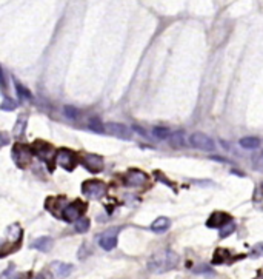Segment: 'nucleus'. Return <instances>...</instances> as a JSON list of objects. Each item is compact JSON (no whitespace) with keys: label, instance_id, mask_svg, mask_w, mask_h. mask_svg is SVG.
Masks as SVG:
<instances>
[{"label":"nucleus","instance_id":"1","mask_svg":"<svg viewBox=\"0 0 263 279\" xmlns=\"http://www.w3.org/2000/svg\"><path fill=\"white\" fill-rule=\"evenodd\" d=\"M180 258L175 251L173 250H160L157 253H154L149 261H148V270L151 273H166L174 270L177 265H179Z\"/></svg>","mask_w":263,"mask_h":279},{"label":"nucleus","instance_id":"2","mask_svg":"<svg viewBox=\"0 0 263 279\" xmlns=\"http://www.w3.org/2000/svg\"><path fill=\"white\" fill-rule=\"evenodd\" d=\"M82 191L85 196L91 199H100L106 194V185L102 181H85L82 185Z\"/></svg>","mask_w":263,"mask_h":279},{"label":"nucleus","instance_id":"3","mask_svg":"<svg viewBox=\"0 0 263 279\" xmlns=\"http://www.w3.org/2000/svg\"><path fill=\"white\" fill-rule=\"evenodd\" d=\"M56 162L58 167H62L65 171H73L75 165H77V156H75L71 150L62 148L56 153Z\"/></svg>","mask_w":263,"mask_h":279},{"label":"nucleus","instance_id":"4","mask_svg":"<svg viewBox=\"0 0 263 279\" xmlns=\"http://www.w3.org/2000/svg\"><path fill=\"white\" fill-rule=\"evenodd\" d=\"M190 143L194 148L202 150V151H214L216 150V142L203 133H192L190 136Z\"/></svg>","mask_w":263,"mask_h":279},{"label":"nucleus","instance_id":"5","mask_svg":"<svg viewBox=\"0 0 263 279\" xmlns=\"http://www.w3.org/2000/svg\"><path fill=\"white\" fill-rule=\"evenodd\" d=\"M105 133H109L111 136H116L118 139L130 140L132 138V133L126 125L118 124V122H109L105 125Z\"/></svg>","mask_w":263,"mask_h":279},{"label":"nucleus","instance_id":"6","mask_svg":"<svg viewBox=\"0 0 263 279\" xmlns=\"http://www.w3.org/2000/svg\"><path fill=\"white\" fill-rule=\"evenodd\" d=\"M123 182L128 187H143L148 184V174L140 170H130L123 176Z\"/></svg>","mask_w":263,"mask_h":279},{"label":"nucleus","instance_id":"7","mask_svg":"<svg viewBox=\"0 0 263 279\" xmlns=\"http://www.w3.org/2000/svg\"><path fill=\"white\" fill-rule=\"evenodd\" d=\"M118 230H120V228H111V230H106L105 233H102L100 238H99L100 247L103 250H106V251L116 248L117 238H118Z\"/></svg>","mask_w":263,"mask_h":279},{"label":"nucleus","instance_id":"8","mask_svg":"<svg viewBox=\"0 0 263 279\" xmlns=\"http://www.w3.org/2000/svg\"><path fill=\"white\" fill-rule=\"evenodd\" d=\"M49 270L57 279H65L74 272V265L68 264V262H62V261H54V262H51Z\"/></svg>","mask_w":263,"mask_h":279},{"label":"nucleus","instance_id":"9","mask_svg":"<svg viewBox=\"0 0 263 279\" xmlns=\"http://www.w3.org/2000/svg\"><path fill=\"white\" fill-rule=\"evenodd\" d=\"M82 211H83V204L80 202H74V204H68L62 210V217L66 222H75L77 219L82 217Z\"/></svg>","mask_w":263,"mask_h":279},{"label":"nucleus","instance_id":"10","mask_svg":"<svg viewBox=\"0 0 263 279\" xmlns=\"http://www.w3.org/2000/svg\"><path fill=\"white\" fill-rule=\"evenodd\" d=\"M13 159L19 167H25L31 159L29 148H27V145H20V143H17V145H14V148H13Z\"/></svg>","mask_w":263,"mask_h":279},{"label":"nucleus","instance_id":"11","mask_svg":"<svg viewBox=\"0 0 263 279\" xmlns=\"http://www.w3.org/2000/svg\"><path fill=\"white\" fill-rule=\"evenodd\" d=\"M82 162L89 173H100L103 170V159L97 155H85Z\"/></svg>","mask_w":263,"mask_h":279},{"label":"nucleus","instance_id":"12","mask_svg":"<svg viewBox=\"0 0 263 279\" xmlns=\"http://www.w3.org/2000/svg\"><path fill=\"white\" fill-rule=\"evenodd\" d=\"M230 222H233L230 215L222 213V211H217V213H214L208 219L206 225L211 227V228H222V227H225L226 224H230Z\"/></svg>","mask_w":263,"mask_h":279},{"label":"nucleus","instance_id":"13","mask_svg":"<svg viewBox=\"0 0 263 279\" xmlns=\"http://www.w3.org/2000/svg\"><path fill=\"white\" fill-rule=\"evenodd\" d=\"M53 244H54L53 238H49V236H40V238L34 239L31 242V247L39 250V251L46 253V251H49L51 248H53Z\"/></svg>","mask_w":263,"mask_h":279},{"label":"nucleus","instance_id":"14","mask_svg":"<svg viewBox=\"0 0 263 279\" xmlns=\"http://www.w3.org/2000/svg\"><path fill=\"white\" fill-rule=\"evenodd\" d=\"M169 227H171V221H169V219L165 217V216H160L151 224V230L156 232V233H163V232L168 230Z\"/></svg>","mask_w":263,"mask_h":279},{"label":"nucleus","instance_id":"15","mask_svg":"<svg viewBox=\"0 0 263 279\" xmlns=\"http://www.w3.org/2000/svg\"><path fill=\"white\" fill-rule=\"evenodd\" d=\"M240 147L245 150H257L260 147V139L257 138H243L240 139Z\"/></svg>","mask_w":263,"mask_h":279},{"label":"nucleus","instance_id":"16","mask_svg":"<svg viewBox=\"0 0 263 279\" xmlns=\"http://www.w3.org/2000/svg\"><path fill=\"white\" fill-rule=\"evenodd\" d=\"M8 236H10V239H11V244L14 245V244H17L20 239H22V228L17 225V224H14V225H11L10 228H8Z\"/></svg>","mask_w":263,"mask_h":279},{"label":"nucleus","instance_id":"17","mask_svg":"<svg viewBox=\"0 0 263 279\" xmlns=\"http://www.w3.org/2000/svg\"><path fill=\"white\" fill-rule=\"evenodd\" d=\"M89 225H91V222L88 217H80L74 222V228L77 233H87L89 230Z\"/></svg>","mask_w":263,"mask_h":279},{"label":"nucleus","instance_id":"18","mask_svg":"<svg viewBox=\"0 0 263 279\" xmlns=\"http://www.w3.org/2000/svg\"><path fill=\"white\" fill-rule=\"evenodd\" d=\"M152 134H154L156 139H160V140H165L171 136V133H169L168 128H163V126H156L154 130H152Z\"/></svg>","mask_w":263,"mask_h":279},{"label":"nucleus","instance_id":"19","mask_svg":"<svg viewBox=\"0 0 263 279\" xmlns=\"http://www.w3.org/2000/svg\"><path fill=\"white\" fill-rule=\"evenodd\" d=\"M25 128H27V117H19L15 126H14V136H22L25 133Z\"/></svg>","mask_w":263,"mask_h":279},{"label":"nucleus","instance_id":"20","mask_svg":"<svg viewBox=\"0 0 263 279\" xmlns=\"http://www.w3.org/2000/svg\"><path fill=\"white\" fill-rule=\"evenodd\" d=\"M15 91H17V94H19L22 99H27V100H31L32 99V96H31V93L25 88L22 83H19V82H15Z\"/></svg>","mask_w":263,"mask_h":279},{"label":"nucleus","instance_id":"21","mask_svg":"<svg viewBox=\"0 0 263 279\" xmlns=\"http://www.w3.org/2000/svg\"><path fill=\"white\" fill-rule=\"evenodd\" d=\"M169 139H171V145L174 148H180L183 147V134L182 133H174L169 136Z\"/></svg>","mask_w":263,"mask_h":279},{"label":"nucleus","instance_id":"22","mask_svg":"<svg viewBox=\"0 0 263 279\" xmlns=\"http://www.w3.org/2000/svg\"><path fill=\"white\" fill-rule=\"evenodd\" d=\"M88 126H89V130L96 131V133H103L105 131V125L102 124L100 121H97V119H91L88 122Z\"/></svg>","mask_w":263,"mask_h":279},{"label":"nucleus","instance_id":"23","mask_svg":"<svg viewBox=\"0 0 263 279\" xmlns=\"http://www.w3.org/2000/svg\"><path fill=\"white\" fill-rule=\"evenodd\" d=\"M63 114L68 117V119H71V121L77 119V117H79V111H77V108L70 107V105H66V107L63 108Z\"/></svg>","mask_w":263,"mask_h":279},{"label":"nucleus","instance_id":"24","mask_svg":"<svg viewBox=\"0 0 263 279\" xmlns=\"http://www.w3.org/2000/svg\"><path fill=\"white\" fill-rule=\"evenodd\" d=\"M234 230H235V225H234V222L226 224L225 227L220 228V238H226V236H230Z\"/></svg>","mask_w":263,"mask_h":279},{"label":"nucleus","instance_id":"25","mask_svg":"<svg viewBox=\"0 0 263 279\" xmlns=\"http://www.w3.org/2000/svg\"><path fill=\"white\" fill-rule=\"evenodd\" d=\"M0 108L2 109H6V111H11L13 108H15V102H13L11 99H8V97H5V102L0 105Z\"/></svg>","mask_w":263,"mask_h":279},{"label":"nucleus","instance_id":"26","mask_svg":"<svg viewBox=\"0 0 263 279\" xmlns=\"http://www.w3.org/2000/svg\"><path fill=\"white\" fill-rule=\"evenodd\" d=\"M252 256H263V244H257L252 250Z\"/></svg>","mask_w":263,"mask_h":279},{"label":"nucleus","instance_id":"27","mask_svg":"<svg viewBox=\"0 0 263 279\" xmlns=\"http://www.w3.org/2000/svg\"><path fill=\"white\" fill-rule=\"evenodd\" d=\"M10 142V139H8V136L5 133H0V147L2 145H6V143Z\"/></svg>","mask_w":263,"mask_h":279},{"label":"nucleus","instance_id":"28","mask_svg":"<svg viewBox=\"0 0 263 279\" xmlns=\"http://www.w3.org/2000/svg\"><path fill=\"white\" fill-rule=\"evenodd\" d=\"M0 85L5 87V79H3V73H2V68H0Z\"/></svg>","mask_w":263,"mask_h":279},{"label":"nucleus","instance_id":"29","mask_svg":"<svg viewBox=\"0 0 263 279\" xmlns=\"http://www.w3.org/2000/svg\"><path fill=\"white\" fill-rule=\"evenodd\" d=\"M262 188H263V187H262Z\"/></svg>","mask_w":263,"mask_h":279}]
</instances>
